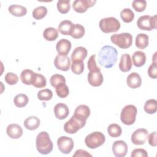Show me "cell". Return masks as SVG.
<instances>
[{"instance_id":"16","label":"cell","mask_w":157,"mask_h":157,"mask_svg":"<svg viewBox=\"0 0 157 157\" xmlns=\"http://www.w3.org/2000/svg\"><path fill=\"white\" fill-rule=\"evenodd\" d=\"M71 47L72 45L70 40L66 39H61L57 42L56 49L59 55H67L70 52Z\"/></svg>"},{"instance_id":"22","label":"cell","mask_w":157,"mask_h":157,"mask_svg":"<svg viewBox=\"0 0 157 157\" xmlns=\"http://www.w3.org/2000/svg\"><path fill=\"white\" fill-rule=\"evenodd\" d=\"M132 63L136 67H141L146 62L145 53L142 51L135 52L132 56Z\"/></svg>"},{"instance_id":"4","label":"cell","mask_w":157,"mask_h":157,"mask_svg":"<svg viewBox=\"0 0 157 157\" xmlns=\"http://www.w3.org/2000/svg\"><path fill=\"white\" fill-rule=\"evenodd\" d=\"M110 40L113 44L123 49L130 47L132 44V36L128 33L113 34L110 37Z\"/></svg>"},{"instance_id":"38","label":"cell","mask_w":157,"mask_h":157,"mask_svg":"<svg viewBox=\"0 0 157 157\" xmlns=\"http://www.w3.org/2000/svg\"><path fill=\"white\" fill-rule=\"evenodd\" d=\"M50 82L53 87L56 88L58 85L61 83H66V79L63 75L58 74H55L51 76Z\"/></svg>"},{"instance_id":"36","label":"cell","mask_w":157,"mask_h":157,"mask_svg":"<svg viewBox=\"0 0 157 157\" xmlns=\"http://www.w3.org/2000/svg\"><path fill=\"white\" fill-rule=\"evenodd\" d=\"M58 11L63 14L67 13L71 9L69 0H59L56 4Z\"/></svg>"},{"instance_id":"37","label":"cell","mask_w":157,"mask_h":157,"mask_svg":"<svg viewBox=\"0 0 157 157\" xmlns=\"http://www.w3.org/2000/svg\"><path fill=\"white\" fill-rule=\"evenodd\" d=\"M55 91L57 96L61 98H64L67 97L69 93L68 86L66 83H61L55 88Z\"/></svg>"},{"instance_id":"12","label":"cell","mask_w":157,"mask_h":157,"mask_svg":"<svg viewBox=\"0 0 157 157\" xmlns=\"http://www.w3.org/2000/svg\"><path fill=\"white\" fill-rule=\"evenodd\" d=\"M54 65L56 68L59 70L67 71L69 69L71 66L70 58L67 55H61L58 54L54 59Z\"/></svg>"},{"instance_id":"17","label":"cell","mask_w":157,"mask_h":157,"mask_svg":"<svg viewBox=\"0 0 157 157\" xmlns=\"http://www.w3.org/2000/svg\"><path fill=\"white\" fill-rule=\"evenodd\" d=\"M6 132L8 136L10 138L17 139L20 138L23 135V129L18 124L12 123L8 125L7 127Z\"/></svg>"},{"instance_id":"41","label":"cell","mask_w":157,"mask_h":157,"mask_svg":"<svg viewBox=\"0 0 157 157\" xmlns=\"http://www.w3.org/2000/svg\"><path fill=\"white\" fill-rule=\"evenodd\" d=\"M132 6L136 12H143L147 6V2L145 0H134L132 2Z\"/></svg>"},{"instance_id":"14","label":"cell","mask_w":157,"mask_h":157,"mask_svg":"<svg viewBox=\"0 0 157 157\" xmlns=\"http://www.w3.org/2000/svg\"><path fill=\"white\" fill-rule=\"evenodd\" d=\"M90 115V109L86 105H79L74 110V116L79 120L86 122Z\"/></svg>"},{"instance_id":"19","label":"cell","mask_w":157,"mask_h":157,"mask_svg":"<svg viewBox=\"0 0 157 157\" xmlns=\"http://www.w3.org/2000/svg\"><path fill=\"white\" fill-rule=\"evenodd\" d=\"M126 83L129 88L136 89L140 86L142 78L138 73L132 72L126 78Z\"/></svg>"},{"instance_id":"5","label":"cell","mask_w":157,"mask_h":157,"mask_svg":"<svg viewBox=\"0 0 157 157\" xmlns=\"http://www.w3.org/2000/svg\"><path fill=\"white\" fill-rule=\"evenodd\" d=\"M137 109L134 105H127L124 106L121 112L120 120L126 125H131L136 121Z\"/></svg>"},{"instance_id":"7","label":"cell","mask_w":157,"mask_h":157,"mask_svg":"<svg viewBox=\"0 0 157 157\" xmlns=\"http://www.w3.org/2000/svg\"><path fill=\"white\" fill-rule=\"evenodd\" d=\"M137 25L141 30L151 31L156 29V15L151 17L145 15L140 16L137 21Z\"/></svg>"},{"instance_id":"3","label":"cell","mask_w":157,"mask_h":157,"mask_svg":"<svg viewBox=\"0 0 157 157\" xmlns=\"http://www.w3.org/2000/svg\"><path fill=\"white\" fill-rule=\"evenodd\" d=\"M99 26L103 33H110L118 31L121 25L117 18L110 17L102 18L99 23Z\"/></svg>"},{"instance_id":"30","label":"cell","mask_w":157,"mask_h":157,"mask_svg":"<svg viewBox=\"0 0 157 157\" xmlns=\"http://www.w3.org/2000/svg\"><path fill=\"white\" fill-rule=\"evenodd\" d=\"M34 72L30 69H25L20 74V79L23 83L31 85H32V78Z\"/></svg>"},{"instance_id":"18","label":"cell","mask_w":157,"mask_h":157,"mask_svg":"<svg viewBox=\"0 0 157 157\" xmlns=\"http://www.w3.org/2000/svg\"><path fill=\"white\" fill-rule=\"evenodd\" d=\"M88 82L93 86H99L102 85L104 77L101 72H89Z\"/></svg>"},{"instance_id":"23","label":"cell","mask_w":157,"mask_h":157,"mask_svg":"<svg viewBox=\"0 0 157 157\" xmlns=\"http://www.w3.org/2000/svg\"><path fill=\"white\" fill-rule=\"evenodd\" d=\"M40 121L39 118L36 116H31L28 117L24 121L25 127L29 130L33 131L36 129L40 125Z\"/></svg>"},{"instance_id":"47","label":"cell","mask_w":157,"mask_h":157,"mask_svg":"<svg viewBox=\"0 0 157 157\" xmlns=\"http://www.w3.org/2000/svg\"><path fill=\"white\" fill-rule=\"evenodd\" d=\"M92 155L88 153L86 151L82 149L76 150L75 153L73 155V156H91Z\"/></svg>"},{"instance_id":"42","label":"cell","mask_w":157,"mask_h":157,"mask_svg":"<svg viewBox=\"0 0 157 157\" xmlns=\"http://www.w3.org/2000/svg\"><path fill=\"white\" fill-rule=\"evenodd\" d=\"M95 57L96 55H93L88 61V69L90 72H101V69L96 64Z\"/></svg>"},{"instance_id":"27","label":"cell","mask_w":157,"mask_h":157,"mask_svg":"<svg viewBox=\"0 0 157 157\" xmlns=\"http://www.w3.org/2000/svg\"><path fill=\"white\" fill-rule=\"evenodd\" d=\"M148 36L146 34L139 33L136 37V46L140 49H144L148 45Z\"/></svg>"},{"instance_id":"29","label":"cell","mask_w":157,"mask_h":157,"mask_svg":"<svg viewBox=\"0 0 157 157\" xmlns=\"http://www.w3.org/2000/svg\"><path fill=\"white\" fill-rule=\"evenodd\" d=\"M58 36V32L56 28H47L43 32V37L48 41L55 40Z\"/></svg>"},{"instance_id":"43","label":"cell","mask_w":157,"mask_h":157,"mask_svg":"<svg viewBox=\"0 0 157 157\" xmlns=\"http://www.w3.org/2000/svg\"><path fill=\"white\" fill-rule=\"evenodd\" d=\"M5 81L7 84L13 85L18 82V77L17 74L13 72H7L5 75Z\"/></svg>"},{"instance_id":"11","label":"cell","mask_w":157,"mask_h":157,"mask_svg":"<svg viewBox=\"0 0 157 157\" xmlns=\"http://www.w3.org/2000/svg\"><path fill=\"white\" fill-rule=\"evenodd\" d=\"M96 2V0H75L72 4V8L78 13H84Z\"/></svg>"},{"instance_id":"33","label":"cell","mask_w":157,"mask_h":157,"mask_svg":"<svg viewBox=\"0 0 157 157\" xmlns=\"http://www.w3.org/2000/svg\"><path fill=\"white\" fill-rule=\"evenodd\" d=\"M107 132L110 136L115 138L121 136L122 129L119 124L116 123H112L108 126Z\"/></svg>"},{"instance_id":"45","label":"cell","mask_w":157,"mask_h":157,"mask_svg":"<svg viewBox=\"0 0 157 157\" xmlns=\"http://www.w3.org/2000/svg\"><path fill=\"white\" fill-rule=\"evenodd\" d=\"M148 74L150 77L152 78H156L157 77V66L156 63H153L148 67Z\"/></svg>"},{"instance_id":"9","label":"cell","mask_w":157,"mask_h":157,"mask_svg":"<svg viewBox=\"0 0 157 157\" xmlns=\"http://www.w3.org/2000/svg\"><path fill=\"white\" fill-rule=\"evenodd\" d=\"M57 145L59 150L64 154H69L74 148L73 140L67 136H61L57 140Z\"/></svg>"},{"instance_id":"8","label":"cell","mask_w":157,"mask_h":157,"mask_svg":"<svg viewBox=\"0 0 157 157\" xmlns=\"http://www.w3.org/2000/svg\"><path fill=\"white\" fill-rule=\"evenodd\" d=\"M85 124L86 122L82 121L72 115L70 120L65 123L64 130L68 134H75L79 129H82Z\"/></svg>"},{"instance_id":"2","label":"cell","mask_w":157,"mask_h":157,"mask_svg":"<svg viewBox=\"0 0 157 157\" xmlns=\"http://www.w3.org/2000/svg\"><path fill=\"white\" fill-rule=\"evenodd\" d=\"M36 148L42 155L49 154L53 150V143L48 132L42 131L38 134L36 140Z\"/></svg>"},{"instance_id":"32","label":"cell","mask_w":157,"mask_h":157,"mask_svg":"<svg viewBox=\"0 0 157 157\" xmlns=\"http://www.w3.org/2000/svg\"><path fill=\"white\" fill-rule=\"evenodd\" d=\"M28 97L25 94H18L15 96L13 103L17 107H23L28 103Z\"/></svg>"},{"instance_id":"15","label":"cell","mask_w":157,"mask_h":157,"mask_svg":"<svg viewBox=\"0 0 157 157\" xmlns=\"http://www.w3.org/2000/svg\"><path fill=\"white\" fill-rule=\"evenodd\" d=\"M53 111L55 117L59 120L65 119L69 113V110L67 105L62 102L56 104L54 107Z\"/></svg>"},{"instance_id":"6","label":"cell","mask_w":157,"mask_h":157,"mask_svg":"<svg viewBox=\"0 0 157 157\" xmlns=\"http://www.w3.org/2000/svg\"><path fill=\"white\" fill-rule=\"evenodd\" d=\"M105 141L104 134L99 131L93 132L87 135L85 139L86 145L91 149H95L101 146Z\"/></svg>"},{"instance_id":"10","label":"cell","mask_w":157,"mask_h":157,"mask_svg":"<svg viewBox=\"0 0 157 157\" xmlns=\"http://www.w3.org/2000/svg\"><path fill=\"white\" fill-rule=\"evenodd\" d=\"M148 136V132L146 129L140 128L136 130L131 135L132 142L137 145H143L145 143Z\"/></svg>"},{"instance_id":"44","label":"cell","mask_w":157,"mask_h":157,"mask_svg":"<svg viewBox=\"0 0 157 157\" xmlns=\"http://www.w3.org/2000/svg\"><path fill=\"white\" fill-rule=\"evenodd\" d=\"M131 157H147L148 154L145 150L143 148L134 149L131 154Z\"/></svg>"},{"instance_id":"26","label":"cell","mask_w":157,"mask_h":157,"mask_svg":"<svg viewBox=\"0 0 157 157\" xmlns=\"http://www.w3.org/2000/svg\"><path fill=\"white\" fill-rule=\"evenodd\" d=\"M46 78L42 74L38 73H34L32 78V85L36 88H44L46 86Z\"/></svg>"},{"instance_id":"20","label":"cell","mask_w":157,"mask_h":157,"mask_svg":"<svg viewBox=\"0 0 157 157\" xmlns=\"http://www.w3.org/2000/svg\"><path fill=\"white\" fill-rule=\"evenodd\" d=\"M88 54L87 50L83 47H76L71 54L72 61H83Z\"/></svg>"},{"instance_id":"13","label":"cell","mask_w":157,"mask_h":157,"mask_svg":"<svg viewBox=\"0 0 157 157\" xmlns=\"http://www.w3.org/2000/svg\"><path fill=\"white\" fill-rule=\"evenodd\" d=\"M128 145L123 140H116L112 145V151L117 157H123L128 152Z\"/></svg>"},{"instance_id":"40","label":"cell","mask_w":157,"mask_h":157,"mask_svg":"<svg viewBox=\"0 0 157 157\" xmlns=\"http://www.w3.org/2000/svg\"><path fill=\"white\" fill-rule=\"evenodd\" d=\"M72 72L77 75L81 74L84 71V64L83 61H72L71 64Z\"/></svg>"},{"instance_id":"39","label":"cell","mask_w":157,"mask_h":157,"mask_svg":"<svg viewBox=\"0 0 157 157\" xmlns=\"http://www.w3.org/2000/svg\"><path fill=\"white\" fill-rule=\"evenodd\" d=\"M53 97V93L49 89L41 90L37 93V98L40 101H49Z\"/></svg>"},{"instance_id":"35","label":"cell","mask_w":157,"mask_h":157,"mask_svg":"<svg viewBox=\"0 0 157 157\" xmlns=\"http://www.w3.org/2000/svg\"><path fill=\"white\" fill-rule=\"evenodd\" d=\"M47 13V9L45 6H39L36 7L32 13L33 17L36 20H40L45 17Z\"/></svg>"},{"instance_id":"31","label":"cell","mask_w":157,"mask_h":157,"mask_svg":"<svg viewBox=\"0 0 157 157\" xmlns=\"http://www.w3.org/2000/svg\"><path fill=\"white\" fill-rule=\"evenodd\" d=\"M144 110L148 114H153L157 110V101L155 99L147 101L144 104Z\"/></svg>"},{"instance_id":"24","label":"cell","mask_w":157,"mask_h":157,"mask_svg":"<svg viewBox=\"0 0 157 157\" xmlns=\"http://www.w3.org/2000/svg\"><path fill=\"white\" fill-rule=\"evenodd\" d=\"M9 12L15 17H23L27 13V9L21 5L12 4L8 8Z\"/></svg>"},{"instance_id":"46","label":"cell","mask_w":157,"mask_h":157,"mask_svg":"<svg viewBox=\"0 0 157 157\" xmlns=\"http://www.w3.org/2000/svg\"><path fill=\"white\" fill-rule=\"evenodd\" d=\"M148 143L151 146L156 147L157 145V141H156V132L154 131L153 132L151 133L148 136Z\"/></svg>"},{"instance_id":"28","label":"cell","mask_w":157,"mask_h":157,"mask_svg":"<svg viewBox=\"0 0 157 157\" xmlns=\"http://www.w3.org/2000/svg\"><path fill=\"white\" fill-rule=\"evenodd\" d=\"M85 33V28L80 24H74L70 36L74 39L82 38Z\"/></svg>"},{"instance_id":"25","label":"cell","mask_w":157,"mask_h":157,"mask_svg":"<svg viewBox=\"0 0 157 157\" xmlns=\"http://www.w3.org/2000/svg\"><path fill=\"white\" fill-rule=\"evenodd\" d=\"M73 26L74 24L71 21L65 20L61 21L58 25V30L63 35H70Z\"/></svg>"},{"instance_id":"34","label":"cell","mask_w":157,"mask_h":157,"mask_svg":"<svg viewBox=\"0 0 157 157\" xmlns=\"http://www.w3.org/2000/svg\"><path fill=\"white\" fill-rule=\"evenodd\" d=\"M120 17L124 22L130 23L134 18V13L131 9L125 8L121 11Z\"/></svg>"},{"instance_id":"21","label":"cell","mask_w":157,"mask_h":157,"mask_svg":"<svg viewBox=\"0 0 157 157\" xmlns=\"http://www.w3.org/2000/svg\"><path fill=\"white\" fill-rule=\"evenodd\" d=\"M132 67V62L130 55L124 53L121 56L120 62L119 63V69L124 72H128Z\"/></svg>"},{"instance_id":"1","label":"cell","mask_w":157,"mask_h":157,"mask_svg":"<svg viewBox=\"0 0 157 157\" xmlns=\"http://www.w3.org/2000/svg\"><path fill=\"white\" fill-rule=\"evenodd\" d=\"M118 52L115 48L110 45H105L98 52V63L105 68H111L115 64Z\"/></svg>"}]
</instances>
